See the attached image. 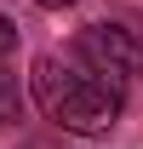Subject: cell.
<instances>
[{
  "instance_id": "1",
  "label": "cell",
  "mask_w": 143,
  "mask_h": 149,
  "mask_svg": "<svg viewBox=\"0 0 143 149\" xmlns=\"http://www.w3.org/2000/svg\"><path fill=\"white\" fill-rule=\"evenodd\" d=\"M35 103L46 120H57L74 138H97L120 115V92L103 74H92L80 57H40L35 63Z\"/></svg>"
},
{
  "instance_id": "2",
  "label": "cell",
  "mask_w": 143,
  "mask_h": 149,
  "mask_svg": "<svg viewBox=\"0 0 143 149\" xmlns=\"http://www.w3.org/2000/svg\"><path fill=\"white\" fill-rule=\"evenodd\" d=\"M74 57H80L92 74H103L115 92H126V80L143 74V40L132 35L126 23H86L80 40H74Z\"/></svg>"
},
{
  "instance_id": "3",
  "label": "cell",
  "mask_w": 143,
  "mask_h": 149,
  "mask_svg": "<svg viewBox=\"0 0 143 149\" xmlns=\"http://www.w3.org/2000/svg\"><path fill=\"white\" fill-rule=\"evenodd\" d=\"M23 115V92H17V29L0 17V126H12Z\"/></svg>"
},
{
  "instance_id": "4",
  "label": "cell",
  "mask_w": 143,
  "mask_h": 149,
  "mask_svg": "<svg viewBox=\"0 0 143 149\" xmlns=\"http://www.w3.org/2000/svg\"><path fill=\"white\" fill-rule=\"evenodd\" d=\"M35 6H46V12H63V6H74V0H35Z\"/></svg>"
}]
</instances>
